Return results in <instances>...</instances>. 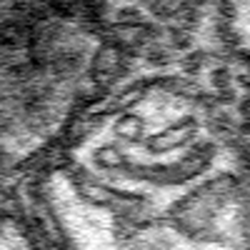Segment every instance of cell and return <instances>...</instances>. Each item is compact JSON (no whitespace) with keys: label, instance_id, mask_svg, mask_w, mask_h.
I'll return each mask as SVG.
<instances>
[{"label":"cell","instance_id":"1","mask_svg":"<svg viewBox=\"0 0 250 250\" xmlns=\"http://www.w3.org/2000/svg\"><path fill=\"white\" fill-rule=\"evenodd\" d=\"M100 43L65 3L0 28V175L23 180L68 135Z\"/></svg>","mask_w":250,"mask_h":250},{"label":"cell","instance_id":"5","mask_svg":"<svg viewBox=\"0 0 250 250\" xmlns=\"http://www.w3.org/2000/svg\"><path fill=\"white\" fill-rule=\"evenodd\" d=\"M230 10L238 40L245 48H250V0H230Z\"/></svg>","mask_w":250,"mask_h":250},{"label":"cell","instance_id":"3","mask_svg":"<svg viewBox=\"0 0 250 250\" xmlns=\"http://www.w3.org/2000/svg\"><path fill=\"white\" fill-rule=\"evenodd\" d=\"M23 180H13V178H3L0 175V235H3L5 225L25 210V203L20 198V190H23Z\"/></svg>","mask_w":250,"mask_h":250},{"label":"cell","instance_id":"2","mask_svg":"<svg viewBox=\"0 0 250 250\" xmlns=\"http://www.w3.org/2000/svg\"><path fill=\"white\" fill-rule=\"evenodd\" d=\"M213 148L208 125L188 100L155 98V138H148L138 105L123 108L118 118L83 138L75 148L80 168L95 170L105 183L128 193H150L165 180L178 185L188 173H203Z\"/></svg>","mask_w":250,"mask_h":250},{"label":"cell","instance_id":"4","mask_svg":"<svg viewBox=\"0 0 250 250\" xmlns=\"http://www.w3.org/2000/svg\"><path fill=\"white\" fill-rule=\"evenodd\" d=\"M62 0H0V28L38 15L53 5H60Z\"/></svg>","mask_w":250,"mask_h":250}]
</instances>
